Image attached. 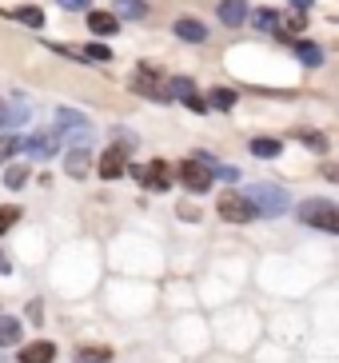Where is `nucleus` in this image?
Instances as JSON below:
<instances>
[{
  "instance_id": "f257e3e1",
  "label": "nucleus",
  "mask_w": 339,
  "mask_h": 363,
  "mask_svg": "<svg viewBox=\"0 0 339 363\" xmlns=\"http://www.w3.org/2000/svg\"><path fill=\"white\" fill-rule=\"evenodd\" d=\"M244 196L255 203V212L267 216V220H279V216H284L287 208H291V196H287L284 188H279V184H252V188H248Z\"/></svg>"
},
{
  "instance_id": "f03ea898",
  "label": "nucleus",
  "mask_w": 339,
  "mask_h": 363,
  "mask_svg": "<svg viewBox=\"0 0 339 363\" xmlns=\"http://www.w3.org/2000/svg\"><path fill=\"white\" fill-rule=\"evenodd\" d=\"M299 220L308 228H319V232H335L339 235V203L331 200H304L299 203Z\"/></svg>"
},
{
  "instance_id": "7ed1b4c3",
  "label": "nucleus",
  "mask_w": 339,
  "mask_h": 363,
  "mask_svg": "<svg viewBox=\"0 0 339 363\" xmlns=\"http://www.w3.org/2000/svg\"><path fill=\"white\" fill-rule=\"evenodd\" d=\"M212 176H216V164L208 156H191V160L180 164V184L188 192H208L212 188Z\"/></svg>"
},
{
  "instance_id": "20e7f679",
  "label": "nucleus",
  "mask_w": 339,
  "mask_h": 363,
  "mask_svg": "<svg viewBox=\"0 0 339 363\" xmlns=\"http://www.w3.org/2000/svg\"><path fill=\"white\" fill-rule=\"evenodd\" d=\"M132 92L136 96H148V100H172V80H164L156 68L140 65L136 76H132Z\"/></svg>"
},
{
  "instance_id": "39448f33",
  "label": "nucleus",
  "mask_w": 339,
  "mask_h": 363,
  "mask_svg": "<svg viewBox=\"0 0 339 363\" xmlns=\"http://www.w3.org/2000/svg\"><path fill=\"white\" fill-rule=\"evenodd\" d=\"M132 176H136V184L140 188H152V192H168L172 188V164L168 160H152V164H136L132 168Z\"/></svg>"
},
{
  "instance_id": "423d86ee",
  "label": "nucleus",
  "mask_w": 339,
  "mask_h": 363,
  "mask_svg": "<svg viewBox=\"0 0 339 363\" xmlns=\"http://www.w3.org/2000/svg\"><path fill=\"white\" fill-rule=\"evenodd\" d=\"M216 212L223 216V220H228V224H248V220H255V203L248 200L244 192H223L220 200H216Z\"/></svg>"
},
{
  "instance_id": "0eeeda50",
  "label": "nucleus",
  "mask_w": 339,
  "mask_h": 363,
  "mask_svg": "<svg viewBox=\"0 0 339 363\" xmlns=\"http://www.w3.org/2000/svg\"><path fill=\"white\" fill-rule=\"evenodd\" d=\"M56 132H72L76 136L72 148H88V140H92V124H88L80 112H72V108H60V112H56Z\"/></svg>"
},
{
  "instance_id": "6e6552de",
  "label": "nucleus",
  "mask_w": 339,
  "mask_h": 363,
  "mask_svg": "<svg viewBox=\"0 0 339 363\" xmlns=\"http://www.w3.org/2000/svg\"><path fill=\"white\" fill-rule=\"evenodd\" d=\"M124 172H128V148L112 144V148L100 156V180H120Z\"/></svg>"
},
{
  "instance_id": "1a4fd4ad",
  "label": "nucleus",
  "mask_w": 339,
  "mask_h": 363,
  "mask_svg": "<svg viewBox=\"0 0 339 363\" xmlns=\"http://www.w3.org/2000/svg\"><path fill=\"white\" fill-rule=\"evenodd\" d=\"M28 156H36V160H48V156H56L60 152V132L56 128H44V132H36V136L28 140Z\"/></svg>"
},
{
  "instance_id": "9d476101",
  "label": "nucleus",
  "mask_w": 339,
  "mask_h": 363,
  "mask_svg": "<svg viewBox=\"0 0 339 363\" xmlns=\"http://www.w3.org/2000/svg\"><path fill=\"white\" fill-rule=\"evenodd\" d=\"M172 96L184 100V104H188L191 112H208V100H204L200 92H196V84H191L188 76H176V80H172Z\"/></svg>"
},
{
  "instance_id": "9b49d317",
  "label": "nucleus",
  "mask_w": 339,
  "mask_h": 363,
  "mask_svg": "<svg viewBox=\"0 0 339 363\" xmlns=\"http://www.w3.org/2000/svg\"><path fill=\"white\" fill-rule=\"evenodd\" d=\"M216 16H220L228 28H240V24L252 16V9H248V0H220V9H216Z\"/></svg>"
},
{
  "instance_id": "f8f14e48",
  "label": "nucleus",
  "mask_w": 339,
  "mask_h": 363,
  "mask_svg": "<svg viewBox=\"0 0 339 363\" xmlns=\"http://www.w3.org/2000/svg\"><path fill=\"white\" fill-rule=\"evenodd\" d=\"M21 363H52L56 359V343H48V340H32V343H24L21 347V355H16Z\"/></svg>"
},
{
  "instance_id": "ddd939ff",
  "label": "nucleus",
  "mask_w": 339,
  "mask_h": 363,
  "mask_svg": "<svg viewBox=\"0 0 339 363\" xmlns=\"http://www.w3.org/2000/svg\"><path fill=\"white\" fill-rule=\"evenodd\" d=\"M172 28H176V36H180V40H188V44L208 40V24H204V21H196V16H180V21L172 24Z\"/></svg>"
},
{
  "instance_id": "4468645a",
  "label": "nucleus",
  "mask_w": 339,
  "mask_h": 363,
  "mask_svg": "<svg viewBox=\"0 0 339 363\" xmlns=\"http://www.w3.org/2000/svg\"><path fill=\"white\" fill-rule=\"evenodd\" d=\"M64 168H68V176L84 180L88 168H92V152H88V148H72V152H68V160H64Z\"/></svg>"
},
{
  "instance_id": "2eb2a0df",
  "label": "nucleus",
  "mask_w": 339,
  "mask_h": 363,
  "mask_svg": "<svg viewBox=\"0 0 339 363\" xmlns=\"http://www.w3.org/2000/svg\"><path fill=\"white\" fill-rule=\"evenodd\" d=\"M248 148H252L255 160H276L279 152H284V144H279L276 136H255L252 144H248Z\"/></svg>"
},
{
  "instance_id": "dca6fc26",
  "label": "nucleus",
  "mask_w": 339,
  "mask_h": 363,
  "mask_svg": "<svg viewBox=\"0 0 339 363\" xmlns=\"http://www.w3.org/2000/svg\"><path fill=\"white\" fill-rule=\"evenodd\" d=\"M112 12L124 16V21H144L148 16V4L144 0H112Z\"/></svg>"
},
{
  "instance_id": "f3484780",
  "label": "nucleus",
  "mask_w": 339,
  "mask_h": 363,
  "mask_svg": "<svg viewBox=\"0 0 339 363\" xmlns=\"http://www.w3.org/2000/svg\"><path fill=\"white\" fill-rule=\"evenodd\" d=\"M76 363H112V347H104V343L76 347Z\"/></svg>"
},
{
  "instance_id": "a211bd4d",
  "label": "nucleus",
  "mask_w": 339,
  "mask_h": 363,
  "mask_svg": "<svg viewBox=\"0 0 339 363\" xmlns=\"http://www.w3.org/2000/svg\"><path fill=\"white\" fill-rule=\"evenodd\" d=\"M88 28H92L96 36H112L120 28V21L112 12H88Z\"/></svg>"
},
{
  "instance_id": "6ab92c4d",
  "label": "nucleus",
  "mask_w": 339,
  "mask_h": 363,
  "mask_svg": "<svg viewBox=\"0 0 339 363\" xmlns=\"http://www.w3.org/2000/svg\"><path fill=\"white\" fill-rule=\"evenodd\" d=\"M21 340V320L16 315H0V347H12Z\"/></svg>"
},
{
  "instance_id": "aec40b11",
  "label": "nucleus",
  "mask_w": 339,
  "mask_h": 363,
  "mask_svg": "<svg viewBox=\"0 0 339 363\" xmlns=\"http://www.w3.org/2000/svg\"><path fill=\"white\" fill-rule=\"evenodd\" d=\"M296 56H299L308 68H319V65H323V48H319V44H311V40L296 44Z\"/></svg>"
},
{
  "instance_id": "412c9836",
  "label": "nucleus",
  "mask_w": 339,
  "mask_h": 363,
  "mask_svg": "<svg viewBox=\"0 0 339 363\" xmlns=\"http://www.w3.org/2000/svg\"><path fill=\"white\" fill-rule=\"evenodd\" d=\"M279 21H284V16H279V12L276 9H260V12H255V24H260V28H264V33H284V24H279Z\"/></svg>"
},
{
  "instance_id": "4be33fe9",
  "label": "nucleus",
  "mask_w": 339,
  "mask_h": 363,
  "mask_svg": "<svg viewBox=\"0 0 339 363\" xmlns=\"http://www.w3.org/2000/svg\"><path fill=\"white\" fill-rule=\"evenodd\" d=\"M296 140H299V144H308L311 152H328L331 148L328 136H323V132H311V128H296Z\"/></svg>"
},
{
  "instance_id": "5701e85b",
  "label": "nucleus",
  "mask_w": 339,
  "mask_h": 363,
  "mask_svg": "<svg viewBox=\"0 0 339 363\" xmlns=\"http://www.w3.org/2000/svg\"><path fill=\"white\" fill-rule=\"evenodd\" d=\"M28 148V140H21V136H0V164H9L16 152H24Z\"/></svg>"
},
{
  "instance_id": "b1692460",
  "label": "nucleus",
  "mask_w": 339,
  "mask_h": 363,
  "mask_svg": "<svg viewBox=\"0 0 339 363\" xmlns=\"http://www.w3.org/2000/svg\"><path fill=\"white\" fill-rule=\"evenodd\" d=\"M12 16H16L21 24H28V28H40V24H44V12L36 9V4H24V9H16Z\"/></svg>"
},
{
  "instance_id": "393cba45",
  "label": "nucleus",
  "mask_w": 339,
  "mask_h": 363,
  "mask_svg": "<svg viewBox=\"0 0 339 363\" xmlns=\"http://www.w3.org/2000/svg\"><path fill=\"white\" fill-rule=\"evenodd\" d=\"M24 184H28V168H24V164H12V168L4 172V188L16 192V188H24Z\"/></svg>"
},
{
  "instance_id": "a878e982",
  "label": "nucleus",
  "mask_w": 339,
  "mask_h": 363,
  "mask_svg": "<svg viewBox=\"0 0 339 363\" xmlns=\"http://www.w3.org/2000/svg\"><path fill=\"white\" fill-rule=\"evenodd\" d=\"M16 220H21V208H12V203H4V208H0V235H4V232H12V228H16Z\"/></svg>"
},
{
  "instance_id": "bb28decb",
  "label": "nucleus",
  "mask_w": 339,
  "mask_h": 363,
  "mask_svg": "<svg viewBox=\"0 0 339 363\" xmlns=\"http://www.w3.org/2000/svg\"><path fill=\"white\" fill-rule=\"evenodd\" d=\"M208 104H212V108H223V112H228V108L235 104V92H232V88H216L212 96H208Z\"/></svg>"
},
{
  "instance_id": "cd10ccee",
  "label": "nucleus",
  "mask_w": 339,
  "mask_h": 363,
  "mask_svg": "<svg viewBox=\"0 0 339 363\" xmlns=\"http://www.w3.org/2000/svg\"><path fill=\"white\" fill-rule=\"evenodd\" d=\"M80 56H84V60H100V65H104V60H112V48H104V44H84V48H80Z\"/></svg>"
},
{
  "instance_id": "c85d7f7f",
  "label": "nucleus",
  "mask_w": 339,
  "mask_h": 363,
  "mask_svg": "<svg viewBox=\"0 0 339 363\" xmlns=\"http://www.w3.org/2000/svg\"><path fill=\"white\" fill-rule=\"evenodd\" d=\"M304 28H308L304 12H291V16H284V33H304Z\"/></svg>"
},
{
  "instance_id": "c756f323",
  "label": "nucleus",
  "mask_w": 339,
  "mask_h": 363,
  "mask_svg": "<svg viewBox=\"0 0 339 363\" xmlns=\"http://www.w3.org/2000/svg\"><path fill=\"white\" fill-rule=\"evenodd\" d=\"M60 9H68V12H88V0H56Z\"/></svg>"
},
{
  "instance_id": "7c9ffc66",
  "label": "nucleus",
  "mask_w": 339,
  "mask_h": 363,
  "mask_svg": "<svg viewBox=\"0 0 339 363\" xmlns=\"http://www.w3.org/2000/svg\"><path fill=\"white\" fill-rule=\"evenodd\" d=\"M24 120H28V108H12V120H9V124H24Z\"/></svg>"
},
{
  "instance_id": "2f4dec72",
  "label": "nucleus",
  "mask_w": 339,
  "mask_h": 363,
  "mask_svg": "<svg viewBox=\"0 0 339 363\" xmlns=\"http://www.w3.org/2000/svg\"><path fill=\"white\" fill-rule=\"evenodd\" d=\"M323 176H328V180H335V184H339V164H323Z\"/></svg>"
},
{
  "instance_id": "473e14b6",
  "label": "nucleus",
  "mask_w": 339,
  "mask_h": 363,
  "mask_svg": "<svg viewBox=\"0 0 339 363\" xmlns=\"http://www.w3.org/2000/svg\"><path fill=\"white\" fill-rule=\"evenodd\" d=\"M9 120H12V108L4 104V100H0V128H4V124H9Z\"/></svg>"
},
{
  "instance_id": "72a5a7b5",
  "label": "nucleus",
  "mask_w": 339,
  "mask_h": 363,
  "mask_svg": "<svg viewBox=\"0 0 339 363\" xmlns=\"http://www.w3.org/2000/svg\"><path fill=\"white\" fill-rule=\"evenodd\" d=\"M311 4H316V0H291V9H296V12H308Z\"/></svg>"
}]
</instances>
